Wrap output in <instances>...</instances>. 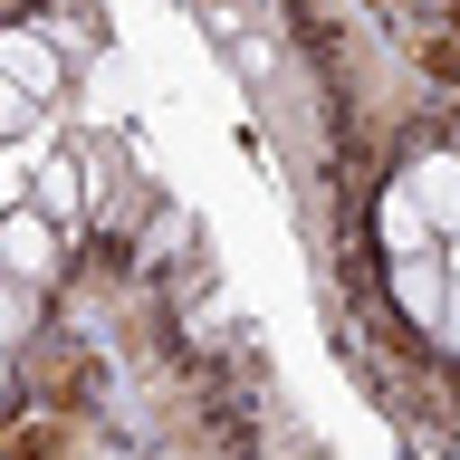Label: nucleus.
Segmentation results:
<instances>
[{"label":"nucleus","mask_w":460,"mask_h":460,"mask_svg":"<svg viewBox=\"0 0 460 460\" xmlns=\"http://www.w3.org/2000/svg\"><path fill=\"white\" fill-rule=\"evenodd\" d=\"M58 269V221L49 211H39V201H29V211H0V279H49Z\"/></svg>","instance_id":"1"},{"label":"nucleus","mask_w":460,"mask_h":460,"mask_svg":"<svg viewBox=\"0 0 460 460\" xmlns=\"http://www.w3.org/2000/svg\"><path fill=\"white\" fill-rule=\"evenodd\" d=\"M402 192L431 211V230H441V240H460V154H412Z\"/></svg>","instance_id":"2"},{"label":"nucleus","mask_w":460,"mask_h":460,"mask_svg":"<svg viewBox=\"0 0 460 460\" xmlns=\"http://www.w3.org/2000/svg\"><path fill=\"white\" fill-rule=\"evenodd\" d=\"M0 77L49 106V96H58V49L39 39V29H0Z\"/></svg>","instance_id":"3"},{"label":"nucleus","mask_w":460,"mask_h":460,"mask_svg":"<svg viewBox=\"0 0 460 460\" xmlns=\"http://www.w3.org/2000/svg\"><path fill=\"white\" fill-rule=\"evenodd\" d=\"M394 307L412 316V326H441V307H451V269H441V259H394Z\"/></svg>","instance_id":"4"},{"label":"nucleus","mask_w":460,"mask_h":460,"mask_svg":"<svg viewBox=\"0 0 460 460\" xmlns=\"http://www.w3.org/2000/svg\"><path fill=\"white\" fill-rule=\"evenodd\" d=\"M374 230H384V250H394V259H431V211L402 192V182L374 201Z\"/></svg>","instance_id":"5"},{"label":"nucleus","mask_w":460,"mask_h":460,"mask_svg":"<svg viewBox=\"0 0 460 460\" xmlns=\"http://www.w3.org/2000/svg\"><path fill=\"white\" fill-rule=\"evenodd\" d=\"M29 326H39V297H29V279H0V345H20Z\"/></svg>","instance_id":"6"},{"label":"nucleus","mask_w":460,"mask_h":460,"mask_svg":"<svg viewBox=\"0 0 460 460\" xmlns=\"http://www.w3.org/2000/svg\"><path fill=\"white\" fill-rule=\"evenodd\" d=\"M39 211H49V221L77 211V164H39Z\"/></svg>","instance_id":"7"},{"label":"nucleus","mask_w":460,"mask_h":460,"mask_svg":"<svg viewBox=\"0 0 460 460\" xmlns=\"http://www.w3.org/2000/svg\"><path fill=\"white\" fill-rule=\"evenodd\" d=\"M29 115H39V96H20V86L0 77V135H29Z\"/></svg>","instance_id":"8"},{"label":"nucleus","mask_w":460,"mask_h":460,"mask_svg":"<svg viewBox=\"0 0 460 460\" xmlns=\"http://www.w3.org/2000/svg\"><path fill=\"white\" fill-rule=\"evenodd\" d=\"M441 336H451V345H460V288H451V307H441Z\"/></svg>","instance_id":"9"},{"label":"nucleus","mask_w":460,"mask_h":460,"mask_svg":"<svg viewBox=\"0 0 460 460\" xmlns=\"http://www.w3.org/2000/svg\"><path fill=\"white\" fill-rule=\"evenodd\" d=\"M441 269H451V288H460V240H451V250H441Z\"/></svg>","instance_id":"10"},{"label":"nucleus","mask_w":460,"mask_h":460,"mask_svg":"<svg viewBox=\"0 0 460 460\" xmlns=\"http://www.w3.org/2000/svg\"><path fill=\"white\" fill-rule=\"evenodd\" d=\"M0 394H10V345H0Z\"/></svg>","instance_id":"11"}]
</instances>
